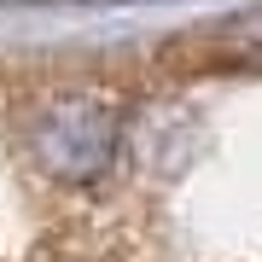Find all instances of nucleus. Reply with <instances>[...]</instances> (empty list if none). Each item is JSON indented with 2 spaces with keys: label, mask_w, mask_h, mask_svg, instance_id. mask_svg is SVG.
Masks as SVG:
<instances>
[{
  "label": "nucleus",
  "mask_w": 262,
  "mask_h": 262,
  "mask_svg": "<svg viewBox=\"0 0 262 262\" xmlns=\"http://www.w3.org/2000/svg\"><path fill=\"white\" fill-rule=\"evenodd\" d=\"M122 117L111 99H53L29 128V158L53 181H99L117 158Z\"/></svg>",
  "instance_id": "nucleus-1"
}]
</instances>
